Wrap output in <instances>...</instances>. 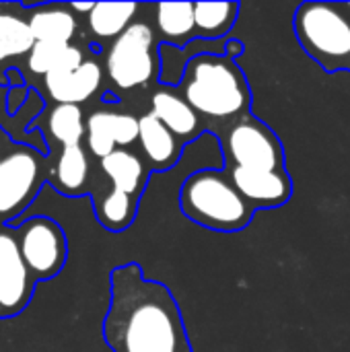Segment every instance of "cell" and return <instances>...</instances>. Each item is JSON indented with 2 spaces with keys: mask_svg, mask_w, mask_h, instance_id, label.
I'll use <instances>...</instances> for the list:
<instances>
[{
  "mask_svg": "<svg viewBox=\"0 0 350 352\" xmlns=\"http://www.w3.org/2000/svg\"><path fill=\"white\" fill-rule=\"evenodd\" d=\"M101 66L95 60H85L76 70L68 72H52L43 76L45 91L56 103L78 105L91 99L101 87Z\"/></svg>",
  "mask_w": 350,
  "mask_h": 352,
  "instance_id": "cell-14",
  "label": "cell"
},
{
  "mask_svg": "<svg viewBox=\"0 0 350 352\" xmlns=\"http://www.w3.org/2000/svg\"><path fill=\"white\" fill-rule=\"evenodd\" d=\"M12 144H14V140L10 138V134H8L6 130H4V128L0 126V155H2L4 151H8V148H10Z\"/></svg>",
  "mask_w": 350,
  "mask_h": 352,
  "instance_id": "cell-26",
  "label": "cell"
},
{
  "mask_svg": "<svg viewBox=\"0 0 350 352\" xmlns=\"http://www.w3.org/2000/svg\"><path fill=\"white\" fill-rule=\"evenodd\" d=\"M182 214L217 233H239L256 217V208L239 194L225 169H198L190 173L177 192Z\"/></svg>",
  "mask_w": 350,
  "mask_h": 352,
  "instance_id": "cell-3",
  "label": "cell"
},
{
  "mask_svg": "<svg viewBox=\"0 0 350 352\" xmlns=\"http://www.w3.org/2000/svg\"><path fill=\"white\" fill-rule=\"evenodd\" d=\"M101 334L111 352H194L173 291L146 278L138 262L109 272V307Z\"/></svg>",
  "mask_w": 350,
  "mask_h": 352,
  "instance_id": "cell-1",
  "label": "cell"
},
{
  "mask_svg": "<svg viewBox=\"0 0 350 352\" xmlns=\"http://www.w3.org/2000/svg\"><path fill=\"white\" fill-rule=\"evenodd\" d=\"M37 285L21 256L14 227H0V322L21 316L29 307Z\"/></svg>",
  "mask_w": 350,
  "mask_h": 352,
  "instance_id": "cell-9",
  "label": "cell"
},
{
  "mask_svg": "<svg viewBox=\"0 0 350 352\" xmlns=\"http://www.w3.org/2000/svg\"><path fill=\"white\" fill-rule=\"evenodd\" d=\"M101 169L109 177L113 190L124 192L138 202H140V198L149 186V177L153 173L149 169L146 161L128 148H118L109 157L101 159Z\"/></svg>",
  "mask_w": 350,
  "mask_h": 352,
  "instance_id": "cell-15",
  "label": "cell"
},
{
  "mask_svg": "<svg viewBox=\"0 0 350 352\" xmlns=\"http://www.w3.org/2000/svg\"><path fill=\"white\" fill-rule=\"evenodd\" d=\"M140 124L132 113L95 111L87 118V146L93 157L105 159L138 140Z\"/></svg>",
  "mask_w": 350,
  "mask_h": 352,
  "instance_id": "cell-11",
  "label": "cell"
},
{
  "mask_svg": "<svg viewBox=\"0 0 350 352\" xmlns=\"http://www.w3.org/2000/svg\"><path fill=\"white\" fill-rule=\"evenodd\" d=\"M87 182H89V159L85 148L78 146H62L56 163L52 165L50 179L62 196L66 198H76L87 192Z\"/></svg>",
  "mask_w": 350,
  "mask_h": 352,
  "instance_id": "cell-18",
  "label": "cell"
},
{
  "mask_svg": "<svg viewBox=\"0 0 350 352\" xmlns=\"http://www.w3.org/2000/svg\"><path fill=\"white\" fill-rule=\"evenodd\" d=\"M293 33L301 50L322 70L350 72V10L347 2L305 0L293 14Z\"/></svg>",
  "mask_w": 350,
  "mask_h": 352,
  "instance_id": "cell-4",
  "label": "cell"
},
{
  "mask_svg": "<svg viewBox=\"0 0 350 352\" xmlns=\"http://www.w3.org/2000/svg\"><path fill=\"white\" fill-rule=\"evenodd\" d=\"M225 169V167H223ZM239 194L256 208H278L285 206L293 196V179L289 171H264V169H225Z\"/></svg>",
  "mask_w": 350,
  "mask_h": 352,
  "instance_id": "cell-10",
  "label": "cell"
},
{
  "mask_svg": "<svg viewBox=\"0 0 350 352\" xmlns=\"http://www.w3.org/2000/svg\"><path fill=\"white\" fill-rule=\"evenodd\" d=\"M95 4H97V2H70V8L76 10V12H87V14H91L93 8H95Z\"/></svg>",
  "mask_w": 350,
  "mask_h": 352,
  "instance_id": "cell-27",
  "label": "cell"
},
{
  "mask_svg": "<svg viewBox=\"0 0 350 352\" xmlns=\"http://www.w3.org/2000/svg\"><path fill=\"white\" fill-rule=\"evenodd\" d=\"M14 227V237L27 268L37 283L58 276L68 260V239L64 227L50 217H31Z\"/></svg>",
  "mask_w": 350,
  "mask_h": 352,
  "instance_id": "cell-8",
  "label": "cell"
},
{
  "mask_svg": "<svg viewBox=\"0 0 350 352\" xmlns=\"http://www.w3.org/2000/svg\"><path fill=\"white\" fill-rule=\"evenodd\" d=\"M29 27L37 41L45 43H70L76 33V19L70 12V4H43L31 6Z\"/></svg>",
  "mask_w": 350,
  "mask_h": 352,
  "instance_id": "cell-17",
  "label": "cell"
},
{
  "mask_svg": "<svg viewBox=\"0 0 350 352\" xmlns=\"http://www.w3.org/2000/svg\"><path fill=\"white\" fill-rule=\"evenodd\" d=\"M136 10V2H97L93 12L89 14V29L93 37L101 41H116L132 25Z\"/></svg>",
  "mask_w": 350,
  "mask_h": 352,
  "instance_id": "cell-22",
  "label": "cell"
},
{
  "mask_svg": "<svg viewBox=\"0 0 350 352\" xmlns=\"http://www.w3.org/2000/svg\"><path fill=\"white\" fill-rule=\"evenodd\" d=\"M138 206H140L138 200H134L132 196L118 192L113 188L105 196L93 198L95 219L109 233H124L136 221Z\"/></svg>",
  "mask_w": 350,
  "mask_h": 352,
  "instance_id": "cell-23",
  "label": "cell"
},
{
  "mask_svg": "<svg viewBox=\"0 0 350 352\" xmlns=\"http://www.w3.org/2000/svg\"><path fill=\"white\" fill-rule=\"evenodd\" d=\"M85 62L83 50L72 43H45L37 41L29 54V70L35 74L76 70Z\"/></svg>",
  "mask_w": 350,
  "mask_h": 352,
  "instance_id": "cell-21",
  "label": "cell"
},
{
  "mask_svg": "<svg viewBox=\"0 0 350 352\" xmlns=\"http://www.w3.org/2000/svg\"><path fill=\"white\" fill-rule=\"evenodd\" d=\"M6 76H8V85H21L23 82V76L17 68H10L6 70Z\"/></svg>",
  "mask_w": 350,
  "mask_h": 352,
  "instance_id": "cell-28",
  "label": "cell"
},
{
  "mask_svg": "<svg viewBox=\"0 0 350 352\" xmlns=\"http://www.w3.org/2000/svg\"><path fill=\"white\" fill-rule=\"evenodd\" d=\"M23 4L0 2V62L8 58H17L23 54H31L35 45V37L29 27V19L17 12Z\"/></svg>",
  "mask_w": 350,
  "mask_h": 352,
  "instance_id": "cell-19",
  "label": "cell"
},
{
  "mask_svg": "<svg viewBox=\"0 0 350 352\" xmlns=\"http://www.w3.org/2000/svg\"><path fill=\"white\" fill-rule=\"evenodd\" d=\"M177 91L204 120L206 132L212 136L252 113L254 95L248 76L237 60L227 54L194 56L186 66Z\"/></svg>",
  "mask_w": 350,
  "mask_h": 352,
  "instance_id": "cell-2",
  "label": "cell"
},
{
  "mask_svg": "<svg viewBox=\"0 0 350 352\" xmlns=\"http://www.w3.org/2000/svg\"><path fill=\"white\" fill-rule=\"evenodd\" d=\"M239 2H196L194 21L198 39L204 41H227L231 29L239 19Z\"/></svg>",
  "mask_w": 350,
  "mask_h": 352,
  "instance_id": "cell-20",
  "label": "cell"
},
{
  "mask_svg": "<svg viewBox=\"0 0 350 352\" xmlns=\"http://www.w3.org/2000/svg\"><path fill=\"white\" fill-rule=\"evenodd\" d=\"M50 159L39 148L17 142L0 155V227L17 225L50 179Z\"/></svg>",
  "mask_w": 350,
  "mask_h": 352,
  "instance_id": "cell-5",
  "label": "cell"
},
{
  "mask_svg": "<svg viewBox=\"0 0 350 352\" xmlns=\"http://www.w3.org/2000/svg\"><path fill=\"white\" fill-rule=\"evenodd\" d=\"M155 25L161 43L186 47L198 39L192 2H161L155 6Z\"/></svg>",
  "mask_w": 350,
  "mask_h": 352,
  "instance_id": "cell-16",
  "label": "cell"
},
{
  "mask_svg": "<svg viewBox=\"0 0 350 352\" xmlns=\"http://www.w3.org/2000/svg\"><path fill=\"white\" fill-rule=\"evenodd\" d=\"M47 130L52 138L62 146H78L87 136V122L83 120V109L70 103H56L47 118Z\"/></svg>",
  "mask_w": 350,
  "mask_h": 352,
  "instance_id": "cell-24",
  "label": "cell"
},
{
  "mask_svg": "<svg viewBox=\"0 0 350 352\" xmlns=\"http://www.w3.org/2000/svg\"><path fill=\"white\" fill-rule=\"evenodd\" d=\"M151 111L184 142L190 144L206 134L204 120L173 87H159L151 99Z\"/></svg>",
  "mask_w": 350,
  "mask_h": 352,
  "instance_id": "cell-12",
  "label": "cell"
},
{
  "mask_svg": "<svg viewBox=\"0 0 350 352\" xmlns=\"http://www.w3.org/2000/svg\"><path fill=\"white\" fill-rule=\"evenodd\" d=\"M103 101H105V103H118L120 99H118L113 93H105V95H103Z\"/></svg>",
  "mask_w": 350,
  "mask_h": 352,
  "instance_id": "cell-29",
  "label": "cell"
},
{
  "mask_svg": "<svg viewBox=\"0 0 350 352\" xmlns=\"http://www.w3.org/2000/svg\"><path fill=\"white\" fill-rule=\"evenodd\" d=\"M225 169H264L285 171L287 155L278 134L254 113H248L233 124L225 126L217 134Z\"/></svg>",
  "mask_w": 350,
  "mask_h": 352,
  "instance_id": "cell-6",
  "label": "cell"
},
{
  "mask_svg": "<svg viewBox=\"0 0 350 352\" xmlns=\"http://www.w3.org/2000/svg\"><path fill=\"white\" fill-rule=\"evenodd\" d=\"M159 45L157 31L146 23H132L107 52L105 70L111 85L120 91H134L159 78Z\"/></svg>",
  "mask_w": 350,
  "mask_h": 352,
  "instance_id": "cell-7",
  "label": "cell"
},
{
  "mask_svg": "<svg viewBox=\"0 0 350 352\" xmlns=\"http://www.w3.org/2000/svg\"><path fill=\"white\" fill-rule=\"evenodd\" d=\"M347 4H349V10H350V2H347Z\"/></svg>",
  "mask_w": 350,
  "mask_h": 352,
  "instance_id": "cell-30",
  "label": "cell"
},
{
  "mask_svg": "<svg viewBox=\"0 0 350 352\" xmlns=\"http://www.w3.org/2000/svg\"><path fill=\"white\" fill-rule=\"evenodd\" d=\"M138 124H140L138 142L144 153L149 169L153 173H163L173 169L179 163L186 144L153 111L140 116Z\"/></svg>",
  "mask_w": 350,
  "mask_h": 352,
  "instance_id": "cell-13",
  "label": "cell"
},
{
  "mask_svg": "<svg viewBox=\"0 0 350 352\" xmlns=\"http://www.w3.org/2000/svg\"><path fill=\"white\" fill-rule=\"evenodd\" d=\"M243 50H245V45H243V41H239V39H229L227 45H225V54H227L229 58H235V60L243 54Z\"/></svg>",
  "mask_w": 350,
  "mask_h": 352,
  "instance_id": "cell-25",
  "label": "cell"
}]
</instances>
